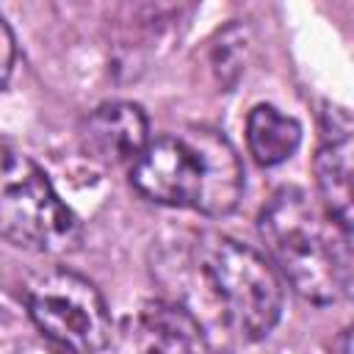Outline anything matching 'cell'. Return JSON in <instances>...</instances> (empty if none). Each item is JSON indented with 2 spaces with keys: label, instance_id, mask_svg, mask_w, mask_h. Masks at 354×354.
<instances>
[{
  "label": "cell",
  "instance_id": "obj_1",
  "mask_svg": "<svg viewBox=\"0 0 354 354\" xmlns=\"http://www.w3.org/2000/svg\"><path fill=\"white\" fill-rule=\"evenodd\" d=\"M260 238L279 279L313 304L351 290V232H343L301 188H279L260 213Z\"/></svg>",
  "mask_w": 354,
  "mask_h": 354
},
{
  "label": "cell",
  "instance_id": "obj_2",
  "mask_svg": "<svg viewBox=\"0 0 354 354\" xmlns=\"http://www.w3.org/2000/svg\"><path fill=\"white\" fill-rule=\"evenodd\" d=\"M130 183L158 205L224 216L241 199L243 169L221 133L191 127L152 138L130 166Z\"/></svg>",
  "mask_w": 354,
  "mask_h": 354
},
{
  "label": "cell",
  "instance_id": "obj_3",
  "mask_svg": "<svg viewBox=\"0 0 354 354\" xmlns=\"http://www.w3.org/2000/svg\"><path fill=\"white\" fill-rule=\"evenodd\" d=\"M199 271L224 307L227 321L249 340L266 337L282 315V279L252 246L210 232L196 246Z\"/></svg>",
  "mask_w": 354,
  "mask_h": 354
},
{
  "label": "cell",
  "instance_id": "obj_4",
  "mask_svg": "<svg viewBox=\"0 0 354 354\" xmlns=\"http://www.w3.org/2000/svg\"><path fill=\"white\" fill-rule=\"evenodd\" d=\"M0 238L39 252L64 254L80 243V224L47 174L22 152L0 144Z\"/></svg>",
  "mask_w": 354,
  "mask_h": 354
},
{
  "label": "cell",
  "instance_id": "obj_5",
  "mask_svg": "<svg viewBox=\"0 0 354 354\" xmlns=\"http://www.w3.org/2000/svg\"><path fill=\"white\" fill-rule=\"evenodd\" d=\"M25 304L36 329L64 354H97L111 340L105 299L75 271L53 268L33 277Z\"/></svg>",
  "mask_w": 354,
  "mask_h": 354
},
{
  "label": "cell",
  "instance_id": "obj_6",
  "mask_svg": "<svg viewBox=\"0 0 354 354\" xmlns=\"http://www.w3.org/2000/svg\"><path fill=\"white\" fill-rule=\"evenodd\" d=\"M83 152L102 166H133L149 144V124L133 102H105L80 127Z\"/></svg>",
  "mask_w": 354,
  "mask_h": 354
},
{
  "label": "cell",
  "instance_id": "obj_7",
  "mask_svg": "<svg viewBox=\"0 0 354 354\" xmlns=\"http://www.w3.org/2000/svg\"><path fill=\"white\" fill-rule=\"evenodd\" d=\"M138 354H210L199 321L180 304L149 301L133 321Z\"/></svg>",
  "mask_w": 354,
  "mask_h": 354
},
{
  "label": "cell",
  "instance_id": "obj_8",
  "mask_svg": "<svg viewBox=\"0 0 354 354\" xmlns=\"http://www.w3.org/2000/svg\"><path fill=\"white\" fill-rule=\"evenodd\" d=\"M315 183L324 202V213L351 232V122L346 111L340 122L332 119V133L324 136L315 155Z\"/></svg>",
  "mask_w": 354,
  "mask_h": 354
},
{
  "label": "cell",
  "instance_id": "obj_9",
  "mask_svg": "<svg viewBox=\"0 0 354 354\" xmlns=\"http://www.w3.org/2000/svg\"><path fill=\"white\" fill-rule=\"evenodd\" d=\"M246 144L260 166L285 163L301 144V124L274 105H254L246 116Z\"/></svg>",
  "mask_w": 354,
  "mask_h": 354
},
{
  "label": "cell",
  "instance_id": "obj_10",
  "mask_svg": "<svg viewBox=\"0 0 354 354\" xmlns=\"http://www.w3.org/2000/svg\"><path fill=\"white\" fill-rule=\"evenodd\" d=\"M14 58H17V44H14V33L8 28V22L0 14V88L8 83L11 69H14Z\"/></svg>",
  "mask_w": 354,
  "mask_h": 354
},
{
  "label": "cell",
  "instance_id": "obj_11",
  "mask_svg": "<svg viewBox=\"0 0 354 354\" xmlns=\"http://www.w3.org/2000/svg\"><path fill=\"white\" fill-rule=\"evenodd\" d=\"M17 354H50V351H41V348H36V346H25V348H19Z\"/></svg>",
  "mask_w": 354,
  "mask_h": 354
}]
</instances>
